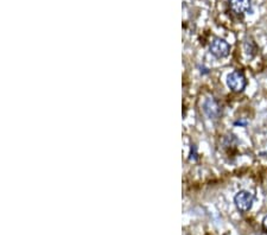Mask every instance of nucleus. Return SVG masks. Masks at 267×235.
<instances>
[{"mask_svg":"<svg viewBox=\"0 0 267 235\" xmlns=\"http://www.w3.org/2000/svg\"><path fill=\"white\" fill-rule=\"evenodd\" d=\"M254 203V195L247 190H240L234 196V205L240 213H247Z\"/></svg>","mask_w":267,"mask_h":235,"instance_id":"obj_1","label":"nucleus"},{"mask_svg":"<svg viewBox=\"0 0 267 235\" xmlns=\"http://www.w3.org/2000/svg\"><path fill=\"white\" fill-rule=\"evenodd\" d=\"M227 86H228V88L234 93L242 92L247 86L246 76L241 72H238V70L232 72L231 74H228V76H227Z\"/></svg>","mask_w":267,"mask_h":235,"instance_id":"obj_2","label":"nucleus"},{"mask_svg":"<svg viewBox=\"0 0 267 235\" xmlns=\"http://www.w3.org/2000/svg\"><path fill=\"white\" fill-rule=\"evenodd\" d=\"M209 52L215 58H224L231 52V45L222 38H214L209 45Z\"/></svg>","mask_w":267,"mask_h":235,"instance_id":"obj_3","label":"nucleus"},{"mask_svg":"<svg viewBox=\"0 0 267 235\" xmlns=\"http://www.w3.org/2000/svg\"><path fill=\"white\" fill-rule=\"evenodd\" d=\"M229 7L235 15H245L251 12L252 0H229Z\"/></svg>","mask_w":267,"mask_h":235,"instance_id":"obj_4","label":"nucleus"},{"mask_svg":"<svg viewBox=\"0 0 267 235\" xmlns=\"http://www.w3.org/2000/svg\"><path fill=\"white\" fill-rule=\"evenodd\" d=\"M204 112L208 115L209 119H216L220 115L221 109L218 106L217 101H215L214 99H208V100L204 103Z\"/></svg>","mask_w":267,"mask_h":235,"instance_id":"obj_5","label":"nucleus"},{"mask_svg":"<svg viewBox=\"0 0 267 235\" xmlns=\"http://www.w3.org/2000/svg\"><path fill=\"white\" fill-rule=\"evenodd\" d=\"M263 229L267 233V215L263 219Z\"/></svg>","mask_w":267,"mask_h":235,"instance_id":"obj_6","label":"nucleus"}]
</instances>
